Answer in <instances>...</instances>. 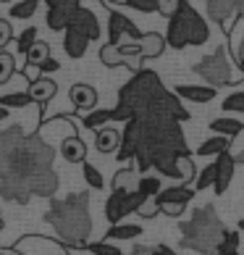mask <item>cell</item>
I'll list each match as a JSON object with an SVG mask.
<instances>
[{"label": "cell", "mask_w": 244, "mask_h": 255, "mask_svg": "<svg viewBox=\"0 0 244 255\" xmlns=\"http://www.w3.org/2000/svg\"><path fill=\"white\" fill-rule=\"evenodd\" d=\"M48 221L55 234L71 248L87 245V237L92 234V216H89V192H71L63 200H53L45 211Z\"/></svg>", "instance_id": "obj_1"}, {"label": "cell", "mask_w": 244, "mask_h": 255, "mask_svg": "<svg viewBox=\"0 0 244 255\" xmlns=\"http://www.w3.org/2000/svg\"><path fill=\"white\" fill-rule=\"evenodd\" d=\"M165 87L161 77L155 71H134V79H129L124 87H121V95H118V103L113 108V121H129L134 116H145L153 108V103L158 100Z\"/></svg>", "instance_id": "obj_2"}, {"label": "cell", "mask_w": 244, "mask_h": 255, "mask_svg": "<svg viewBox=\"0 0 244 255\" xmlns=\"http://www.w3.org/2000/svg\"><path fill=\"white\" fill-rule=\"evenodd\" d=\"M181 248L194 250L197 255H215L218 245L226 237V226L218 219L213 205H202L192 213L189 221H184L181 226Z\"/></svg>", "instance_id": "obj_3"}, {"label": "cell", "mask_w": 244, "mask_h": 255, "mask_svg": "<svg viewBox=\"0 0 244 255\" xmlns=\"http://www.w3.org/2000/svg\"><path fill=\"white\" fill-rule=\"evenodd\" d=\"M210 40V26L208 21L189 5V0H179L176 11L168 16V29H165V42L171 48L181 50V48H200Z\"/></svg>", "instance_id": "obj_4"}, {"label": "cell", "mask_w": 244, "mask_h": 255, "mask_svg": "<svg viewBox=\"0 0 244 255\" xmlns=\"http://www.w3.org/2000/svg\"><path fill=\"white\" fill-rule=\"evenodd\" d=\"M55 160V150L50 147V142H45L40 134H29L21 142L16 153V160L11 166V174H18L24 179H29L37 171H45V168H53Z\"/></svg>", "instance_id": "obj_5"}, {"label": "cell", "mask_w": 244, "mask_h": 255, "mask_svg": "<svg viewBox=\"0 0 244 255\" xmlns=\"http://www.w3.org/2000/svg\"><path fill=\"white\" fill-rule=\"evenodd\" d=\"M194 71L200 74L210 87H223V84L237 82V77H234V63L229 61L223 45L218 50H213L210 55H205L200 63H194Z\"/></svg>", "instance_id": "obj_6"}, {"label": "cell", "mask_w": 244, "mask_h": 255, "mask_svg": "<svg viewBox=\"0 0 244 255\" xmlns=\"http://www.w3.org/2000/svg\"><path fill=\"white\" fill-rule=\"evenodd\" d=\"M24 139H26V134L18 124L8 127V129H0V179L11 174V166H13L16 153H18V147H21Z\"/></svg>", "instance_id": "obj_7"}, {"label": "cell", "mask_w": 244, "mask_h": 255, "mask_svg": "<svg viewBox=\"0 0 244 255\" xmlns=\"http://www.w3.org/2000/svg\"><path fill=\"white\" fill-rule=\"evenodd\" d=\"M108 8H110V16H108V42H121L126 37V40H137V37H142V32L137 29V24L131 21L129 16H124L121 11H113V5L108 3V0H102Z\"/></svg>", "instance_id": "obj_8"}, {"label": "cell", "mask_w": 244, "mask_h": 255, "mask_svg": "<svg viewBox=\"0 0 244 255\" xmlns=\"http://www.w3.org/2000/svg\"><path fill=\"white\" fill-rule=\"evenodd\" d=\"M0 197L3 200H11L18 205H26L32 200V187H29V179L18 176V174H8L0 179Z\"/></svg>", "instance_id": "obj_9"}, {"label": "cell", "mask_w": 244, "mask_h": 255, "mask_svg": "<svg viewBox=\"0 0 244 255\" xmlns=\"http://www.w3.org/2000/svg\"><path fill=\"white\" fill-rule=\"evenodd\" d=\"M48 3V26L61 32L69 26L74 11L79 8V0H45Z\"/></svg>", "instance_id": "obj_10"}, {"label": "cell", "mask_w": 244, "mask_h": 255, "mask_svg": "<svg viewBox=\"0 0 244 255\" xmlns=\"http://www.w3.org/2000/svg\"><path fill=\"white\" fill-rule=\"evenodd\" d=\"M66 29H71V32H77V34H84L87 40H97V37H100L97 16L92 13V11H87V8H81V5L74 11V16H71V21H69Z\"/></svg>", "instance_id": "obj_11"}, {"label": "cell", "mask_w": 244, "mask_h": 255, "mask_svg": "<svg viewBox=\"0 0 244 255\" xmlns=\"http://www.w3.org/2000/svg\"><path fill=\"white\" fill-rule=\"evenodd\" d=\"M29 187H32L34 197H53L58 192V174H55V168H45V171L32 174Z\"/></svg>", "instance_id": "obj_12"}, {"label": "cell", "mask_w": 244, "mask_h": 255, "mask_svg": "<svg viewBox=\"0 0 244 255\" xmlns=\"http://www.w3.org/2000/svg\"><path fill=\"white\" fill-rule=\"evenodd\" d=\"M69 100H71L74 111H95V106H97V92H95V87H92V84L79 82V84H74V87L69 90Z\"/></svg>", "instance_id": "obj_13"}, {"label": "cell", "mask_w": 244, "mask_h": 255, "mask_svg": "<svg viewBox=\"0 0 244 255\" xmlns=\"http://www.w3.org/2000/svg\"><path fill=\"white\" fill-rule=\"evenodd\" d=\"M194 195H197L194 187H189V184H173V187H165V190L158 192L155 200H158V205H186Z\"/></svg>", "instance_id": "obj_14"}, {"label": "cell", "mask_w": 244, "mask_h": 255, "mask_svg": "<svg viewBox=\"0 0 244 255\" xmlns=\"http://www.w3.org/2000/svg\"><path fill=\"white\" fill-rule=\"evenodd\" d=\"M218 176H215V184H213V190L215 195H223L229 190V184H231V179H234V168H237V158H234L229 150H223V153L218 155Z\"/></svg>", "instance_id": "obj_15"}, {"label": "cell", "mask_w": 244, "mask_h": 255, "mask_svg": "<svg viewBox=\"0 0 244 255\" xmlns=\"http://www.w3.org/2000/svg\"><path fill=\"white\" fill-rule=\"evenodd\" d=\"M173 92L179 95L181 100H189V103H210L215 98L218 87H197V84H176Z\"/></svg>", "instance_id": "obj_16"}, {"label": "cell", "mask_w": 244, "mask_h": 255, "mask_svg": "<svg viewBox=\"0 0 244 255\" xmlns=\"http://www.w3.org/2000/svg\"><path fill=\"white\" fill-rule=\"evenodd\" d=\"M61 155H63V160H69V163H84V158H87V145H84L77 134H69L66 139H61Z\"/></svg>", "instance_id": "obj_17"}, {"label": "cell", "mask_w": 244, "mask_h": 255, "mask_svg": "<svg viewBox=\"0 0 244 255\" xmlns=\"http://www.w3.org/2000/svg\"><path fill=\"white\" fill-rule=\"evenodd\" d=\"M121 131L118 129H113V127H102V129H97V134H95V147L100 150V153H113V150H118L121 147Z\"/></svg>", "instance_id": "obj_18"}, {"label": "cell", "mask_w": 244, "mask_h": 255, "mask_svg": "<svg viewBox=\"0 0 244 255\" xmlns=\"http://www.w3.org/2000/svg\"><path fill=\"white\" fill-rule=\"evenodd\" d=\"M55 92H58V84H55L53 79L48 77H40V79H34L32 82V87H29V95L34 103H40V106H45V103H50L55 98Z\"/></svg>", "instance_id": "obj_19"}, {"label": "cell", "mask_w": 244, "mask_h": 255, "mask_svg": "<svg viewBox=\"0 0 244 255\" xmlns=\"http://www.w3.org/2000/svg\"><path fill=\"white\" fill-rule=\"evenodd\" d=\"M205 8H208L210 21L223 24L234 11H237V0H205Z\"/></svg>", "instance_id": "obj_20"}, {"label": "cell", "mask_w": 244, "mask_h": 255, "mask_svg": "<svg viewBox=\"0 0 244 255\" xmlns=\"http://www.w3.org/2000/svg\"><path fill=\"white\" fill-rule=\"evenodd\" d=\"M165 37H161L158 32H147L139 37V48H142V58H158L165 50Z\"/></svg>", "instance_id": "obj_21"}, {"label": "cell", "mask_w": 244, "mask_h": 255, "mask_svg": "<svg viewBox=\"0 0 244 255\" xmlns=\"http://www.w3.org/2000/svg\"><path fill=\"white\" fill-rule=\"evenodd\" d=\"M210 129L215 134H223V137H239L244 131V121L239 119H229V116H218L210 121Z\"/></svg>", "instance_id": "obj_22"}, {"label": "cell", "mask_w": 244, "mask_h": 255, "mask_svg": "<svg viewBox=\"0 0 244 255\" xmlns=\"http://www.w3.org/2000/svg\"><path fill=\"white\" fill-rule=\"evenodd\" d=\"M145 229L139 224H110V229L105 234V240L108 242H124V240H134L139 237Z\"/></svg>", "instance_id": "obj_23"}, {"label": "cell", "mask_w": 244, "mask_h": 255, "mask_svg": "<svg viewBox=\"0 0 244 255\" xmlns=\"http://www.w3.org/2000/svg\"><path fill=\"white\" fill-rule=\"evenodd\" d=\"M87 37L84 34H77L71 29H66V40H63V48H66V55L69 58H81L84 53H87Z\"/></svg>", "instance_id": "obj_24"}, {"label": "cell", "mask_w": 244, "mask_h": 255, "mask_svg": "<svg viewBox=\"0 0 244 255\" xmlns=\"http://www.w3.org/2000/svg\"><path fill=\"white\" fill-rule=\"evenodd\" d=\"M229 139L231 137H223V134H215L210 139H205V142L197 147V155L208 158V155H221L223 150H229Z\"/></svg>", "instance_id": "obj_25"}, {"label": "cell", "mask_w": 244, "mask_h": 255, "mask_svg": "<svg viewBox=\"0 0 244 255\" xmlns=\"http://www.w3.org/2000/svg\"><path fill=\"white\" fill-rule=\"evenodd\" d=\"M108 121H113V108H108V111H89L87 116H84L81 124L87 129H102Z\"/></svg>", "instance_id": "obj_26"}, {"label": "cell", "mask_w": 244, "mask_h": 255, "mask_svg": "<svg viewBox=\"0 0 244 255\" xmlns=\"http://www.w3.org/2000/svg\"><path fill=\"white\" fill-rule=\"evenodd\" d=\"M48 58H50V45L37 40V42H34V48L26 53V66H37V69H40L42 61H48Z\"/></svg>", "instance_id": "obj_27"}, {"label": "cell", "mask_w": 244, "mask_h": 255, "mask_svg": "<svg viewBox=\"0 0 244 255\" xmlns=\"http://www.w3.org/2000/svg\"><path fill=\"white\" fill-rule=\"evenodd\" d=\"M29 103H34L29 92H8V95L0 98V106L8 108V111H11V108H26Z\"/></svg>", "instance_id": "obj_28"}, {"label": "cell", "mask_w": 244, "mask_h": 255, "mask_svg": "<svg viewBox=\"0 0 244 255\" xmlns=\"http://www.w3.org/2000/svg\"><path fill=\"white\" fill-rule=\"evenodd\" d=\"M215 176H218V163H210V166H205L200 176L194 179V190L197 192H202V190H208V187L215 184Z\"/></svg>", "instance_id": "obj_29"}, {"label": "cell", "mask_w": 244, "mask_h": 255, "mask_svg": "<svg viewBox=\"0 0 244 255\" xmlns=\"http://www.w3.org/2000/svg\"><path fill=\"white\" fill-rule=\"evenodd\" d=\"M139 192H145L147 197H155L158 192H161L163 190V184H161V176H158V174H142V176H139Z\"/></svg>", "instance_id": "obj_30"}, {"label": "cell", "mask_w": 244, "mask_h": 255, "mask_svg": "<svg viewBox=\"0 0 244 255\" xmlns=\"http://www.w3.org/2000/svg\"><path fill=\"white\" fill-rule=\"evenodd\" d=\"M81 176H84V182H87V187H92V190H102V187H105V179H102L100 168L92 166V163L81 166Z\"/></svg>", "instance_id": "obj_31"}, {"label": "cell", "mask_w": 244, "mask_h": 255, "mask_svg": "<svg viewBox=\"0 0 244 255\" xmlns=\"http://www.w3.org/2000/svg\"><path fill=\"white\" fill-rule=\"evenodd\" d=\"M100 61L105 63V66H126L124 58H121V53H118V45L116 42H108V45H102V50H100Z\"/></svg>", "instance_id": "obj_32"}, {"label": "cell", "mask_w": 244, "mask_h": 255, "mask_svg": "<svg viewBox=\"0 0 244 255\" xmlns=\"http://www.w3.org/2000/svg\"><path fill=\"white\" fill-rule=\"evenodd\" d=\"M81 250H87L89 255H124L113 242H87V245H81Z\"/></svg>", "instance_id": "obj_33"}, {"label": "cell", "mask_w": 244, "mask_h": 255, "mask_svg": "<svg viewBox=\"0 0 244 255\" xmlns=\"http://www.w3.org/2000/svg\"><path fill=\"white\" fill-rule=\"evenodd\" d=\"M34 42H37V26H26V29L18 34V40H16V48L21 55H26L32 48H34Z\"/></svg>", "instance_id": "obj_34"}, {"label": "cell", "mask_w": 244, "mask_h": 255, "mask_svg": "<svg viewBox=\"0 0 244 255\" xmlns=\"http://www.w3.org/2000/svg\"><path fill=\"white\" fill-rule=\"evenodd\" d=\"M239 232H226V237H223V242L218 245V253L215 255H237L239 253Z\"/></svg>", "instance_id": "obj_35"}, {"label": "cell", "mask_w": 244, "mask_h": 255, "mask_svg": "<svg viewBox=\"0 0 244 255\" xmlns=\"http://www.w3.org/2000/svg\"><path fill=\"white\" fill-rule=\"evenodd\" d=\"M37 5H40V0H21V3H16L11 8V18H29L34 16Z\"/></svg>", "instance_id": "obj_36"}, {"label": "cell", "mask_w": 244, "mask_h": 255, "mask_svg": "<svg viewBox=\"0 0 244 255\" xmlns=\"http://www.w3.org/2000/svg\"><path fill=\"white\" fill-rule=\"evenodd\" d=\"M13 71H16L13 55L11 53H0V84H5L8 79H11Z\"/></svg>", "instance_id": "obj_37"}, {"label": "cell", "mask_w": 244, "mask_h": 255, "mask_svg": "<svg viewBox=\"0 0 244 255\" xmlns=\"http://www.w3.org/2000/svg\"><path fill=\"white\" fill-rule=\"evenodd\" d=\"M126 5L142 13H161V0H126Z\"/></svg>", "instance_id": "obj_38"}, {"label": "cell", "mask_w": 244, "mask_h": 255, "mask_svg": "<svg viewBox=\"0 0 244 255\" xmlns=\"http://www.w3.org/2000/svg\"><path fill=\"white\" fill-rule=\"evenodd\" d=\"M223 111L229 113H244V92H234L223 100Z\"/></svg>", "instance_id": "obj_39"}, {"label": "cell", "mask_w": 244, "mask_h": 255, "mask_svg": "<svg viewBox=\"0 0 244 255\" xmlns=\"http://www.w3.org/2000/svg\"><path fill=\"white\" fill-rule=\"evenodd\" d=\"M11 40H13V26H11V21H8V18H0V50H3Z\"/></svg>", "instance_id": "obj_40"}, {"label": "cell", "mask_w": 244, "mask_h": 255, "mask_svg": "<svg viewBox=\"0 0 244 255\" xmlns=\"http://www.w3.org/2000/svg\"><path fill=\"white\" fill-rule=\"evenodd\" d=\"M137 213L142 216V219H153V216H158V213H161V205H158V200H155V197H150V200H147L142 208H139Z\"/></svg>", "instance_id": "obj_41"}, {"label": "cell", "mask_w": 244, "mask_h": 255, "mask_svg": "<svg viewBox=\"0 0 244 255\" xmlns=\"http://www.w3.org/2000/svg\"><path fill=\"white\" fill-rule=\"evenodd\" d=\"M231 53H234V61H237V63L242 66V71H244V37H242L239 45L231 40Z\"/></svg>", "instance_id": "obj_42"}, {"label": "cell", "mask_w": 244, "mask_h": 255, "mask_svg": "<svg viewBox=\"0 0 244 255\" xmlns=\"http://www.w3.org/2000/svg\"><path fill=\"white\" fill-rule=\"evenodd\" d=\"M176 5H179V0H161V13L168 18V16L176 11Z\"/></svg>", "instance_id": "obj_43"}, {"label": "cell", "mask_w": 244, "mask_h": 255, "mask_svg": "<svg viewBox=\"0 0 244 255\" xmlns=\"http://www.w3.org/2000/svg\"><path fill=\"white\" fill-rule=\"evenodd\" d=\"M58 69H61V63L55 61L53 55H50L48 61H42V66H40V71H42V74H50V71H58Z\"/></svg>", "instance_id": "obj_44"}, {"label": "cell", "mask_w": 244, "mask_h": 255, "mask_svg": "<svg viewBox=\"0 0 244 255\" xmlns=\"http://www.w3.org/2000/svg\"><path fill=\"white\" fill-rule=\"evenodd\" d=\"M129 255H155V248H145V245H137Z\"/></svg>", "instance_id": "obj_45"}, {"label": "cell", "mask_w": 244, "mask_h": 255, "mask_svg": "<svg viewBox=\"0 0 244 255\" xmlns=\"http://www.w3.org/2000/svg\"><path fill=\"white\" fill-rule=\"evenodd\" d=\"M155 255H176V250H171L168 245H158V248H155Z\"/></svg>", "instance_id": "obj_46"}, {"label": "cell", "mask_w": 244, "mask_h": 255, "mask_svg": "<svg viewBox=\"0 0 244 255\" xmlns=\"http://www.w3.org/2000/svg\"><path fill=\"white\" fill-rule=\"evenodd\" d=\"M244 21V0H237V21Z\"/></svg>", "instance_id": "obj_47"}, {"label": "cell", "mask_w": 244, "mask_h": 255, "mask_svg": "<svg viewBox=\"0 0 244 255\" xmlns=\"http://www.w3.org/2000/svg\"><path fill=\"white\" fill-rule=\"evenodd\" d=\"M5 119H8V108L0 106V121H5Z\"/></svg>", "instance_id": "obj_48"}, {"label": "cell", "mask_w": 244, "mask_h": 255, "mask_svg": "<svg viewBox=\"0 0 244 255\" xmlns=\"http://www.w3.org/2000/svg\"><path fill=\"white\" fill-rule=\"evenodd\" d=\"M237 163H242V166H244V150H242V153L237 155Z\"/></svg>", "instance_id": "obj_49"}, {"label": "cell", "mask_w": 244, "mask_h": 255, "mask_svg": "<svg viewBox=\"0 0 244 255\" xmlns=\"http://www.w3.org/2000/svg\"><path fill=\"white\" fill-rule=\"evenodd\" d=\"M239 229L244 232V219H239Z\"/></svg>", "instance_id": "obj_50"}, {"label": "cell", "mask_w": 244, "mask_h": 255, "mask_svg": "<svg viewBox=\"0 0 244 255\" xmlns=\"http://www.w3.org/2000/svg\"><path fill=\"white\" fill-rule=\"evenodd\" d=\"M0 3H11V0H0Z\"/></svg>", "instance_id": "obj_51"}, {"label": "cell", "mask_w": 244, "mask_h": 255, "mask_svg": "<svg viewBox=\"0 0 244 255\" xmlns=\"http://www.w3.org/2000/svg\"><path fill=\"white\" fill-rule=\"evenodd\" d=\"M0 229H3V219H0Z\"/></svg>", "instance_id": "obj_52"}, {"label": "cell", "mask_w": 244, "mask_h": 255, "mask_svg": "<svg viewBox=\"0 0 244 255\" xmlns=\"http://www.w3.org/2000/svg\"><path fill=\"white\" fill-rule=\"evenodd\" d=\"M0 255H5V253H3V250H0Z\"/></svg>", "instance_id": "obj_53"}]
</instances>
